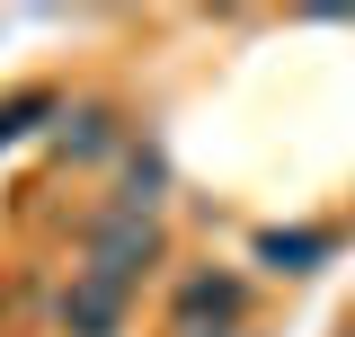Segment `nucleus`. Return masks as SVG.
Listing matches in <instances>:
<instances>
[{"label":"nucleus","mask_w":355,"mask_h":337,"mask_svg":"<svg viewBox=\"0 0 355 337\" xmlns=\"http://www.w3.org/2000/svg\"><path fill=\"white\" fill-rule=\"evenodd\" d=\"M151 266H169V240H160V222H116V213H107V222L89 231V266H80L89 284H107V293H133Z\"/></svg>","instance_id":"obj_1"},{"label":"nucleus","mask_w":355,"mask_h":337,"mask_svg":"<svg viewBox=\"0 0 355 337\" xmlns=\"http://www.w3.org/2000/svg\"><path fill=\"white\" fill-rule=\"evenodd\" d=\"M240 311H249V275L196 266V275H178V293H169V329H178V337H196V329H240Z\"/></svg>","instance_id":"obj_2"},{"label":"nucleus","mask_w":355,"mask_h":337,"mask_svg":"<svg viewBox=\"0 0 355 337\" xmlns=\"http://www.w3.org/2000/svg\"><path fill=\"white\" fill-rule=\"evenodd\" d=\"M53 142H62V160H107L116 142H125V125H116V107H62L53 116Z\"/></svg>","instance_id":"obj_3"},{"label":"nucleus","mask_w":355,"mask_h":337,"mask_svg":"<svg viewBox=\"0 0 355 337\" xmlns=\"http://www.w3.org/2000/svg\"><path fill=\"white\" fill-rule=\"evenodd\" d=\"M338 249V231H258V266L275 275H311V266H329Z\"/></svg>","instance_id":"obj_4"},{"label":"nucleus","mask_w":355,"mask_h":337,"mask_svg":"<svg viewBox=\"0 0 355 337\" xmlns=\"http://www.w3.org/2000/svg\"><path fill=\"white\" fill-rule=\"evenodd\" d=\"M62 329L71 337H116L125 329V293H107V284H71V293H62Z\"/></svg>","instance_id":"obj_5"},{"label":"nucleus","mask_w":355,"mask_h":337,"mask_svg":"<svg viewBox=\"0 0 355 337\" xmlns=\"http://www.w3.org/2000/svg\"><path fill=\"white\" fill-rule=\"evenodd\" d=\"M160 196H169V168H160V151H142V160H125V187H116V222H151L160 213Z\"/></svg>","instance_id":"obj_6"}]
</instances>
